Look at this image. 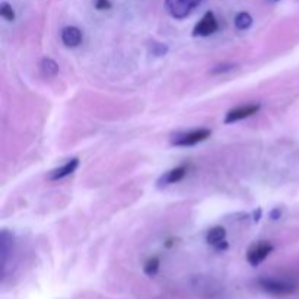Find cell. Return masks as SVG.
Here are the masks:
<instances>
[{"instance_id":"3","label":"cell","mask_w":299,"mask_h":299,"mask_svg":"<svg viewBox=\"0 0 299 299\" xmlns=\"http://www.w3.org/2000/svg\"><path fill=\"white\" fill-rule=\"evenodd\" d=\"M212 131L207 130V129H199V130H194V131H190V133H186V134H181L178 137L174 139V145L175 146H194L203 140H206L207 137H210Z\"/></svg>"},{"instance_id":"4","label":"cell","mask_w":299,"mask_h":299,"mask_svg":"<svg viewBox=\"0 0 299 299\" xmlns=\"http://www.w3.org/2000/svg\"><path fill=\"white\" fill-rule=\"evenodd\" d=\"M218 28H219V25H218L216 18H215V13H213V12H207V13L199 20V23L194 26L193 35H196V37H197V35H199V37H209V35H212L213 32H216Z\"/></svg>"},{"instance_id":"10","label":"cell","mask_w":299,"mask_h":299,"mask_svg":"<svg viewBox=\"0 0 299 299\" xmlns=\"http://www.w3.org/2000/svg\"><path fill=\"white\" fill-rule=\"evenodd\" d=\"M225 237H226L225 228H222V226H215V228H212V229L207 232L206 240H207V243H209L210 245L215 247V245H218L219 243L225 241Z\"/></svg>"},{"instance_id":"5","label":"cell","mask_w":299,"mask_h":299,"mask_svg":"<svg viewBox=\"0 0 299 299\" xmlns=\"http://www.w3.org/2000/svg\"><path fill=\"white\" fill-rule=\"evenodd\" d=\"M273 251V245L266 243V241H262L256 245H253L247 254V260L251 266H259L260 263H263L266 260V257Z\"/></svg>"},{"instance_id":"9","label":"cell","mask_w":299,"mask_h":299,"mask_svg":"<svg viewBox=\"0 0 299 299\" xmlns=\"http://www.w3.org/2000/svg\"><path fill=\"white\" fill-rule=\"evenodd\" d=\"M77 167H79V159H70V161L66 162L63 167L56 168L54 171H51V172L48 174V180H53V181H54V180H61V178H64V177L73 174Z\"/></svg>"},{"instance_id":"11","label":"cell","mask_w":299,"mask_h":299,"mask_svg":"<svg viewBox=\"0 0 299 299\" xmlns=\"http://www.w3.org/2000/svg\"><path fill=\"white\" fill-rule=\"evenodd\" d=\"M41 70L47 77H54L58 73V66H57V63L54 60L45 57L41 61Z\"/></svg>"},{"instance_id":"19","label":"cell","mask_w":299,"mask_h":299,"mask_svg":"<svg viewBox=\"0 0 299 299\" xmlns=\"http://www.w3.org/2000/svg\"><path fill=\"white\" fill-rule=\"evenodd\" d=\"M262 209H257L256 212H254V222H259L260 219H262Z\"/></svg>"},{"instance_id":"8","label":"cell","mask_w":299,"mask_h":299,"mask_svg":"<svg viewBox=\"0 0 299 299\" xmlns=\"http://www.w3.org/2000/svg\"><path fill=\"white\" fill-rule=\"evenodd\" d=\"M61 41L67 47H77L82 41V32L76 26H66L61 31Z\"/></svg>"},{"instance_id":"1","label":"cell","mask_w":299,"mask_h":299,"mask_svg":"<svg viewBox=\"0 0 299 299\" xmlns=\"http://www.w3.org/2000/svg\"><path fill=\"white\" fill-rule=\"evenodd\" d=\"M202 0H165V7L168 13L175 19H184L187 18L199 4Z\"/></svg>"},{"instance_id":"16","label":"cell","mask_w":299,"mask_h":299,"mask_svg":"<svg viewBox=\"0 0 299 299\" xmlns=\"http://www.w3.org/2000/svg\"><path fill=\"white\" fill-rule=\"evenodd\" d=\"M234 67H235L234 64H221V66H216L215 69H212V73H213V75H218V73H225V72L232 70Z\"/></svg>"},{"instance_id":"12","label":"cell","mask_w":299,"mask_h":299,"mask_svg":"<svg viewBox=\"0 0 299 299\" xmlns=\"http://www.w3.org/2000/svg\"><path fill=\"white\" fill-rule=\"evenodd\" d=\"M251 23H253V18H251V15L250 13H247V12H241V13H238L237 15V18H235V25H237V28L238 29H248L250 26H251Z\"/></svg>"},{"instance_id":"15","label":"cell","mask_w":299,"mask_h":299,"mask_svg":"<svg viewBox=\"0 0 299 299\" xmlns=\"http://www.w3.org/2000/svg\"><path fill=\"white\" fill-rule=\"evenodd\" d=\"M168 51V47L165 44H161V42H153L152 47H150V53L156 57H161V56H165Z\"/></svg>"},{"instance_id":"20","label":"cell","mask_w":299,"mask_h":299,"mask_svg":"<svg viewBox=\"0 0 299 299\" xmlns=\"http://www.w3.org/2000/svg\"><path fill=\"white\" fill-rule=\"evenodd\" d=\"M273 1H279V0H273Z\"/></svg>"},{"instance_id":"2","label":"cell","mask_w":299,"mask_h":299,"mask_svg":"<svg viewBox=\"0 0 299 299\" xmlns=\"http://www.w3.org/2000/svg\"><path fill=\"white\" fill-rule=\"evenodd\" d=\"M259 285L269 294L273 295H279V297H285V295H291L297 291V286L294 283L289 282H283V280H278V279H260Z\"/></svg>"},{"instance_id":"14","label":"cell","mask_w":299,"mask_h":299,"mask_svg":"<svg viewBox=\"0 0 299 299\" xmlns=\"http://www.w3.org/2000/svg\"><path fill=\"white\" fill-rule=\"evenodd\" d=\"M0 15H1L6 20H9V22L15 20V10H13V7H12L9 3H6V1H3L1 6H0Z\"/></svg>"},{"instance_id":"6","label":"cell","mask_w":299,"mask_h":299,"mask_svg":"<svg viewBox=\"0 0 299 299\" xmlns=\"http://www.w3.org/2000/svg\"><path fill=\"white\" fill-rule=\"evenodd\" d=\"M259 110H260V105H259V104H251V105H245V107L235 108V110H232V111H229V112L226 114L225 123H226V124H231V123L244 120V118H247V117H251V115L257 114Z\"/></svg>"},{"instance_id":"7","label":"cell","mask_w":299,"mask_h":299,"mask_svg":"<svg viewBox=\"0 0 299 299\" xmlns=\"http://www.w3.org/2000/svg\"><path fill=\"white\" fill-rule=\"evenodd\" d=\"M187 174V168L186 167H178V168H174L168 172H165L159 181H158V186L159 187H165V186H169V184H174V183H178L181 181Z\"/></svg>"},{"instance_id":"17","label":"cell","mask_w":299,"mask_h":299,"mask_svg":"<svg viewBox=\"0 0 299 299\" xmlns=\"http://www.w3.org/2000/svg\"><path fill=\"white\" fill-rule=\"evenodd\" d=\"M111 1L110 0H95V7L98 10H108L111 9Z\"/></svg>"},{"instance_id":"18","label":"cell","mask_w":299,"mask_h":299,"mask_svg":"<svg viewBox=\"0 0 299 299\" xmlns=\"http://www.w3.org/2000/svg\"><path fill=\"white\" fill-rule=\"evenodd\" d=\"M280 216H282V209L280 207H276V209H273L270 212V219L272 221H278V219H280Z\"/></svg>"},{"instance_id":"13","label":"cell","mask_w":299,"mask_h":299,"mask_svg":"<svg viewBox=\"0 0 299 299\" xmlns=\"http://www.w3.org/2000/svg\"><path fill=\"white\" fill-rule=\"evenodd\" d=\"M159 270V259L158 257H152L146 262L145 264V273L148 276H155Z\"/></svg>"}]
</instances>
